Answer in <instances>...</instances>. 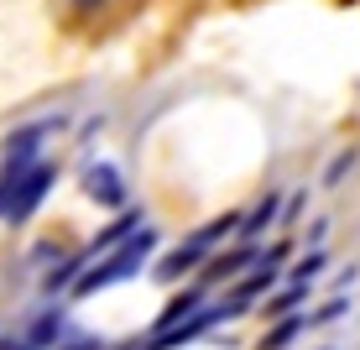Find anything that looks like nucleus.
I'll return each instance as SVG.
<instances>
[{
	"mask_svg": "<svg viewBox=\"0 0 360 350\" xmlns=\"http://www.w3.org/2000/svg\"><path fill=\"white\" fill-rule=\"evenodd\" d=\"M152 246H157V235L141 225V230H136L131 241H120L115 251H105V256H99V267H84V272H79V282H73V293H79V298H89V293H105V287H115V282L136 277V272L146 267V251H152Z\"/></svg>",
	"mask_w": 360,
	"mask_h": 350,
	"instance_id": "nucleus-1",
	"label": "nucleus"
},
{
	"mask_svg": "<svg viewBox=\"0 0 360 350\" xmlns=\"http://www.w3.org/2000/svg\"><path fill=\"white\" fill-rule=\"evenodd\" d=\"M235 225H240V215H219V220H209L204 230H193L188 241H183L178 251H172V256L162 261V267H157V277H167V282H172V277H183V272H193L198 261H209V251H214V246L225 241Z\"/></svg>",
	"mask_w": 360,
	"mask_h": 350,
	"instance_id": "nucleus-2",
	"label": "nucleus"
},
{
	"mask_svg": "<svg viewBox=\"0 0 360 350\" xmlns=\"http://www.w3.org/2000/svg\"><path fill=\"white\" fill-rule=\"evenodd\" d=\"M53 162H27L21 168V178H16V194H11V215L6 220H32L37 215V204L47 199V189H53Z\"/></svg>",
	"mask_w": 360,
	"mask_h": 350,
	"instance_id": "nucleus-3",
	"label": "nucleus"
},
{
	"mask_svg": "<svg viewBox=\"0 0 360 350\" xmlns=\"http://www.w3.org/2000/svg\"><path fill=\"white\" fill-rule=\"evenodd\" d=\"M219 319H230L225 308H198V314H188L183 324H172V330H157L152 340H146V350H178V345L198 340V335H204L209 324H219Z\"/></svg>",
	"mask_w": 360,
	"mask_h": 350,
	"instance_id": "nucleus-4",
	"label": "nucleus"
},
{
	"mask_svg": "<svg viewBox=\"0 0 360 350\" xmlns=\"http://www.w3.org/2000/svg\"><path fill=\"white\" fill-rule=\"evenodd\" d=\"M84 194L99 199L105 209H120L126 204V178H120L110 162H89V168H84Z\"/></svg>",
	"mask_w": 360,
	"mask_h": 350,
	"instance_id": "nucleus-5",
	"label": "nucleus"
},
{
	"mask_svg": "<svg viewBox=\"0 0 360 350\" xmlns=\"http://www.w3.org/2000/svg\"><path fill=\"white\" fill-rule=\"evenodd\" d=\"M277 215H282V199H277V194H266V199H262V204H256V209H251V215H245L240 225H235V230H240V235H245V241H256V235H262V230H266V225H271V220H277Z\"/></svg>",
	"mask_w": 360,
	"mask_h": 350,
	"instance_id": "nucleus-6",
	"label": "nucleus"
},
{
	"mask_svg": "<svg viewBox=\"0 0 360 350\" xmlns=\"http://www.w3.org/2000/svg\"><path fill=\"white\" fill-rule=\"evenodd\" d=\"M240 267H256V246H240V251H230V256H209V282L240 277Z\"/></svg>",
	"mask_w": 360,
	"mask_h": 350,
	"instance_id": "nucleus-7",
	"label": "nucleus"
},
{
	"mask_svg": "<svg viewBox=\"0 0 360 350\" xmlns=\"http://www.w3.org/2000/svg\"><path fill=\"white\" fill-rule=\"evenodd\" d=\"M198 308H204V287H188L183 298H172V304H167V314H162L157 330H172V324H183L188 314H198Z\"/></svg>",
	"mask_w": 360,
	"mask_h": 350,
	"instance_id": "nucleus-8",
	"label": "nucleus"
},
{
	"mask_svg": "<svg viewBox=\"0 0 360 350\" xmlns=\"http://www.w3.org/2000/svg\"><path fill=\"white\" fill-rule=\"evenodd\" d=\"M324 267H329V256H324V251H308V256H303V261L292 267V282H297V287H308V282H314V277H319Z\"/></svg>",
	"mask_w": 360,
	"mask_h": 350,
	"instance_id": "nucleus-9",
	"label": "nucleus"
},
{
	"mask_svg": "<svg viewBox=\"0 0 360 350\" xmlns=\"http://www.w3.org/2000/svg\"><path fill=\"white\" fill-rule=\"evenodd\" d=\"M303 298H308V287L288 282V293H277V298H271V308H266V314H288V308H297V304H303Z\"/></svg>",
	"mask_w": 360,
	"mask_h": 350,
	"instance_id": "nucleus-10",
	"label": "nucleus"
},
{
	"mask_svg": "<svg viewBox=\"0 0 360 350\" xmlns=\"http://www.w3.org/2000/svg\"><path fill=\"white\" fill-rule=\"evenodd\" d=\"M297 330H308V319H282L277 330H271V340H266V350H282V345H288V340H292Z\"/></svg>",
	"mask_w": 360,
	"mask_h": 350,
	"instance_id": "nucleus-11",
	"label": "nucleus"
},
{
	"mask_svg": "<svg viewBox=\"0 0 360 350\" xmlns=\"http://www.w3.org/2000/svg\"><path fill=\"white\" fill-rule=\"evenodd\" d=\"M345 308H350V298H329V304L319 308V314H303V319H308V324H329V319H340Z\"/></svg>",
	"mask_w": 360,
	"mask_h": 350,
	"instance_id": "nucleus-12",
	"label": "nucleus"
},
{
	"mask_svg": "<svg viewBox=\"0 0 360 350\" xmlns=\"http://www.w3.org/2000/svg\"><path fill=\"white\" fill-rule=\"evenodd\" d=\"M47 340H58V314L37 319V330H32V345H47Z\"/></svg>",
	"mask_w": 360,
	"mask_h": 350,
	"instance_id": "nucleus-13",
	"label": "nucleus"
},
{
	"mask_svg": "<svg viewBox=\"0 0 360 350\" xmlns=\"http://www.w3.org/2000/svg\"><path fill=\"white\" fill-rule=\"evenodd\" d=\"M350 168H355V152H340V157H334V162H329V173H324V183H340V178H345V173H350Z\"/></svg>",
	"mask_w": 360,
	"mask_h": 350,
	"instance_id": "nucleus-14",
	"label": "nucleus"
},
{
	"mask_svg": "<svg viewBox=\"0 0 360 350\" xmlns=\"http://www.w3.org/2000/svg\"><path fill=\"white\" fill-rule=\"evenodd\" d=\"M68 350H99V340H73Z\"/></svg>",
	"mask_w": 360,
	"mask_h": 350,
	"instance_id": "nucleus-15",
	"label": "nucleus"
},
{
	"mask_svg": "<svg viewBox=\"0 0 360 350\" xmlns=\"http://www.w3.org/2000/svg\"><path fill=\"white\" fill-rule=\"evenodd\" d=\"M73 6H79V11H94V6H105V0H73Z\"/></svg>",
	"mask_w": 360,
	"mask_h": 350,
	"instance_id": "nucleus-16",
	"label": "nucleus"
},
{
	"mask_svg": "<svg viewBox=\"0 0 360 350\" xmlns=\"http://www.w3.org/2000/svg\"><path fill=\"white\" fill-rule=\"evenodd\" d=\"M11 350H32V345H11Z\"/></svg>",
	"mask_w": 360,
	"mask_h": 350,
	"instance_id": "nucleus-17",
	"label": "nucleus"
}]
</instances>
